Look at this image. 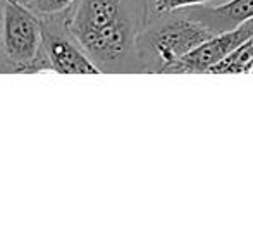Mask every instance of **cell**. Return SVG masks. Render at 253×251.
<instances>
[{
  "label": "cell",
  "mask_w": 253,
  "mask_h": 251,
  "mask_svg": "<svg viewBox=\"0 0 253 251\" xmlns=\"http://www.w3.org/2000/svg\"><path fill=\"white\" fill-rule=\"evenodd\" d=\"M66 30L100 71H116L136 50L140 17L126 0H78Z\"/></svg>",
  "instance_id": "obj_1"
},
{
  "label": "cell",
  "mask_w": 253,
  "mask_h": 251,
  "mask_svg": "<svg viewBox=\"0 0 253 251\" xmlns=\"http://www.w3.org/2000/svg\"><path fill=\"white\" fill-rule=\"evenodd\" d=\"M213 35L215 33L209 26L184 14V17H177L155 30L140 33L136 54L140 59L157 61V71L166 72L169 66L193 52Z\"/></svg>",
  "instance_id": "obj_2"
},
{
  "label": "cell",
  "mask_w": 253,
  "mask_h": 251,
  "mask_svg": "<svg viewBox=\"0 0 253 251\" xmlns=\"http://www.w3.org/2000/svg\"><path fill=\"white\" fill-rule=\"evenodd\" d=\"M0 45L17 72H31L43 48L40 19L19 0H3Z\"/></svg>",
  "instance_id": "obj_3"
},
{
  "label": "cell",
  "mask_w": 253,
  "mask_h": 251,
  "mask_svg": "<svg viewBox=\"0 0 253 251\" xmlns=\"http://www.w3.org/2000/svg\"><path fill=\"white\" fill-rule=\"evenodd\" d=\"M253 67V36L240 45L231 55H227L224 61L212 66L209 72L213 74H245L252 72Z\"/></svg>",
  "instance_id": "obj_7"
},
{
  "label": "cell",
  "mask_w": 253,
  "mask_h": 251,
  "mask_svg": "<svg viewBox=\"0 0 253 251\" xmlns=\"http://www.w3.org/2000/svg\"><path fill=\"white\" fill-rule=\"evenodd\" d=\"M42 33H43V50L50 61L52 71L59 74H100V67L97 66L78 41L62 36L59 31L52 28V24L40 21Z\"/></svg>",
  "instance_id": "obj_5"
},
{
  "label": "cell",
  "mask_w": 253,
  "mask_h": 251,
  "mask_svg": "<svg viewBox=\"0 0 253 251\" xmlns=\"http://www.w3.org/2000/svg\"><path fill=\"white\" fill-rule=\"evenodd\" d=\"M78 0H30L28 9L42 17H52L69 10Z\"/></svg>",
  "instance_id": "obj_8"
},
{
  "label": "cell",
  "mask_w": 253,
  "mask_h": 251,
  "mask_svg": "<svg viewBox=\"0 0 253 251\" xmlns=\"http://www.w3.org/2000/svg\"><path fill=\"white\" fill-rule=\"evenodd\" d=\"M183 10L217 35L253 19V0H227L220 5H197Z\"/></svg>",
  "instance_id": "obj_6"
},
{
  "label": "cell",
  "mask_w": 253,
  "mask_h": 251,
  "mask_svg": "<svg viewBox=\"0 0 253 251\" xmlns=\"http://www.w3.org/2000/svg\"><path fill=\"white\" fill-rule=\"evenodd\" d=\"M212 0H153V10L159 14L176 12L181 9H188V7L207 5Z\"/></svg>",
  "instance_id": "obj_9"
},
{
  "label": "cell",
  "mask_w": 253,
  "mask_h": 251,
  "mask_svg": "<svg viewBox=\"0 0 253 251\" xmlns=\"http://www.w3.org/2000/svg\"><path fill=\"white\" fill-rule=\"evenodd\" d=\"M250 36H253V19L229 31L213 35L193 52L169 66L166 72H209L210 67L224 61Z\"/></svg>",
  "instance_id": "obj_4"
},
{
  "label": "cell",
  "mask_w": 253,
  "mask_h": 251,
  "mask_svg": "<svg viewBox=\"0 0 253 251\" xmlns=\"http://www.w3.org/2000/svg\"><path fill=\"white\" fill-rule=\"evenodd\" d=\"M19 2H23V3H24V5H26V3H28V2H30V0H19Z\"/></svg>",
  "instance_id": "obj_10"
},
{
  "label": "cell",
  "mask_w": 253,
  "mask_h": 251,
  "mask_svg": "<svg viewBox=\"0 0 253 251\" xmlns=\"http://www.w3.org/2000/svg\"><path fill=\"white\" fill-rule=\"evenodd\" d=\"M252 74H253V67H252Z\"/></svg>",
  "instance_id": "obj_11"
}]
</instances>
